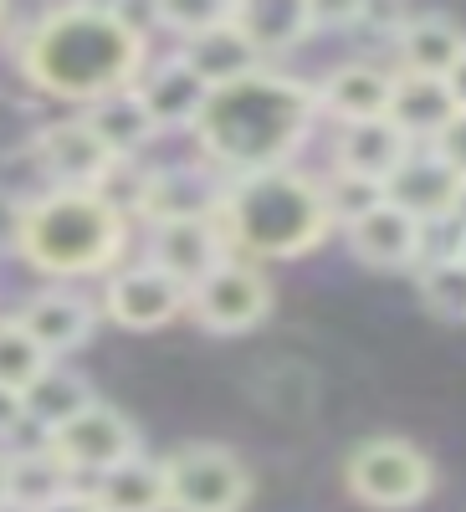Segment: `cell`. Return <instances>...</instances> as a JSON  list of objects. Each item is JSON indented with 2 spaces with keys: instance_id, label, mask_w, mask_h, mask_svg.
<instances>
[{
  "instance_id": "obj_27",
  "label": "cell",
  "mask_w": 466,
  "mask_h": 512,
  "mask_svg": "<svg viewBox=\"0 0 466 512\" xmlns=\"http://www.w3.org/2000/svg\"><path fill=\"white\" fill-rule=\"evenodd\" d=\"M420 303H426L431 318L441 323H466V262L461 256H431L420 262Z\"/></svg>"
},
{
  "instance_id": "obj_33",
  "label": "cell",
  "mask_w": 466,
  "mask_h": 512,
  "mask_svg": "<svg viewBox=\"0 0 466 512\" xmlns=\"http://www.w3.org/2000/svg\"><path fill=\"white\" fill-rule=\"evenodd\" d=\"M16 226H21V205L0 195V246H16Z\"/></svg>"
},
{
  "instance_id": "obj_26",
  "label": "cell",
  "mask_w": 466,
  "mask_h": 512,
  "mask_svg": "<svg viewBox=\"0 0 466 512\" xmlns=\"http://www.w3.org/2000/svg\"><path fill=\"white\" fill-rule=\"evenodd\" d=\"M82 118L93 123V134L108 144V154L118 159V164H129L159 128L149 123V113H144V103H139V93L134 88H123V93H113V98H103V103H93V108H82Z\"/></svg>"
},
{
  "instance_id": "obj_37",
  "label": "cell",
  "mask_w": 466,
  "mask_h": 512,
  "mask_svg": "<svg viewBox=\"0 0 466 512\" xmlns=\"http://www.w3.org/2000/svg\"><path fill=\"white\" fill-rule=\"evenodd\" d=\"M456 256H461V262H466V236H461V251H456Z\"/></svg>"
},
{
  "instance_id": "obj_9",
  "label": "cell",
  "mask_w": 466,
  "mask_h": 512,
  "mask_svg": "<svg viewBox=\"0 0 466 512\" xmlns=\"http://www.w3.org/2000/svg\"><path fill=\"white\" fill-rule=\"evenodd\" d=\"M190 313V287L159 272L154 262H134L103 277V318L129 328V333H154Z\"/></svg>"
},
{
  "instance_id": "obj_21",
  "label": "cell",
  "mask_w": 466,
  "mask_h": 512,
  "mask_svg": "<svg viewBox=\"0 0 466 512\" xmlns=\"http://www.w3.org/2000/svg\"><path fill=\"white\" fill-rule=\"evenodd\" d=\"M456 118L451 88L441 77H415V72H395V93H390V123L415 144L431 149L441 139V128Z\"/></svg>"
},
{
  "instance_id": "obj_2",
  "label": "cell",
  "mask_w": 466,
  "mask_h": 512,
  "mask_svg": "<svg viewBox=\"0 0 466 512\" xmlns=\"http://www.w3.org/2000/svg\"><path fill=\"white\" fill-rule=\"evenodd\" d=\"M149 57V36L118 6H62L21 36V72L31 88L93 108L134 88Z\"/></svg>"
},
{
  "instance_id": "obj_34",
  "label": "cell",
  "mask_w": 466,
  "mask_h": 512,
  "mask_svg": "<svg viewBox=\"0 0 466 512\" xmlns=\"http://www.w3.org/2000/svg\"><path fill=\"white\" fill-rule=\"evenodd\" d=\"M446 88H451V103H456V113H466V57L456 62V72L446 77Z\"/></svg>"
},
{
  "instance_id": "obj_5",
  "label": "cell",
  "mask_w": 466,
  "mask_h": 512,
  "mask_svg": "<svg viewBox=\"0 0 466 512\" xmlns=\"http://www.w3.org/2000/svg\"><path fill=\"white\" fill-rule=\"evenodd\" d=\"M344 487L359 502H369V507L400 512V507H415V502L431 497L436 466H431L426 451H420L415 441H405V436H374V441H359L349 451Z\"/></svg>"
},
{
  "instance_id": "obj_30",
  "label": "cell",
  "mask_w": 466,
  "mask_h": 512,
  "mask_svg": "<svg viewBox=\"0 0 466 512\" xmlns=\"http://www.w3.org/2000/svg\"><path fill=\"white\" fill-rule=\"evenodd\" d=\"M431 154H436L441 164H451L456 180H466V113H456V118L441 128V139L431 144Z\"/></svg>"
},
{
  "instance_id": "obj_8",
  "label": "cell",
  "mask_w": 466,
  "mask_h": 512,
  "mask_svg": "<svg viewBox=\"0 0 466 512\" xmlns=\"http://www.w3.org/2000/svg\"><path fill=\"white\" fill-rule=\"evenodd\" d=\"M226 200V175H216L205 159L195 164H159L144 169L134 216L149 226H180V221H216Z\"/></svg>"
},
{
  "instance_id": "obj_12",
  "label": "cell",
  "mask_w": 466,
  "mask_h": 512,
  "mask_svg": "<svg viewBox=\"0 0 466 512\" xmlns=\"http://www.w3.org/2000/svg\"><path fill=\"white\" fill-rule=\"evenodd\" d=\"M16 323L36 338V349L57 364L62 354L82 349V344L93 338L98 308H93L82 292H72V287H41L36 297H26V303H21Z\"/></svg>"
},
{
  "instance_id": "obj_24",
  "label": "cell",
  "mask_w": 466,
  "mask_h": 512,
  "mask_svg": "<svg viewBox=\"0 0 466 512\" xmlns=\"http://www.w3.org/2000/svg\"><path fill=\"white\" fill-rule=\"evenodd\" d=\"M93 405V390H88V379L82 374H72V369H62V364H52L47 374H41L31 390L21 395V410H26V425H36L41 431V441H47L52 431H62L67 420H77L82 410Z\"/></svg>"
},
{
  "instance_id": "obj_11",
  "label": "cell",
  "mask_w": 466,
  "mask_h": 512,
  "mask_svg": "<svg viewBox=\"0 0 466 512\" xmlns=\"http://www.w3.org/2000/svg\"><path fill=\"white\" fill-rule=\"evenodd\" d=\"M36 159L57 180V190H103L113 180V169H118V159L108 154V144L93 134V123L82 113L41 128L36 134Z\"/></svg>"
},
{
  "instance_id": "obj_36",
  "label": "cell",
  "mask_w": 466,
  "mask_h": 512,
  "mask_svg": "<svg viewBox=\"0 0 466 512\" xmlns=\"http://www.w3.org/2000/svg\"><path fill=\"white\" fill-rule=\"evenodd\" d=\"M451 226L466 236V180H461V195H456V210H451Z\"/></svg>"
},
{
  "instance_id": "obj_3",
  "label": "cell",
  "mask_w": 466,
  "mask_h": 512,
  "mask_svg": "<svg viewBox=\"0 0 466 512\" xmlns=\"http://www.w3.org/2000/svg\"><path fill=\"white\" fill-rule=\"evenodd\" d=\"M231 256L241 262H292L333 236V216L323 200V180L303 175L298 164L262 169V175L226 180V200L216 216Z\"/></svg>"
},
{
  "instance_id": "obj_18",
  "label": "cell",
  "mask_w": 466,
  "mask_h": 512,
  "mask_svg": "<svg viewBox=\"0 0 466 512\" xmlns=\"http://www.w3.org/2000/svg\"><path fill=\"white\" fill-rule=\"evenodd\" d=\"M231 256L226 236L216 221H180V226H154V241H149V262L159 272H169L175 282L195 287L216 272Z\"/></svg>"
},
{
  "instance_id": "obj_16",
  "label": "cell",
  "mask_w": 466,
  "mask_h": 512,
  "mask_svg": "<svg viewBox=\"0 0 466 512\" xmlns=\"http://www.w3.org/2000/svg\"><path fill=\"white\" fill-rule=\"evenodd\" d=\"M175 57L205 82L210 93H216V88H231V82H241V77H251V72L267 67L262 52L241 36V26H236L231 16H221L216 26H205V31L185 36Z\"/></svg>"
},
{
  "instance_id": "obj_10",
  "label": "cell",
  "mask_w": 466,
  "mask_h": 512,
  "mask_svg": "<svg viewBox=\"0 0 466 512\" xmlns=\"http://www.w3.org/2000/svg\"><path fill=\"white\" fill-rule=\"evenodd\" d=\"M47 446L57 451V461L72 477H103V472H113V466H123L129 456H139V431L123 410L93 400L77 420H67L62 431H52Z\"/></svg>"
},
{
  "instance_id": "obj_31",
  "label": "cell",
  "mask_w": 466,
  "mask_h": 512,
  "mask_svg": "<svg viewBox=\"0 0 466 512\" xmlns=\"http://www.w3.org/2000/svg\"><path fill=\"white\" fill-rule=\"evenodd\" d=\"M16 425H26V410H21V395L16 390H0V436H11Z\"/></svg>"
},
{
  "instance_id": "obj_6",
  "label": "cell",
  "mask_w": 466,
  "mask_h": 512,
  "mask_svg": "<svg viewBox=\"0 0 466 512\" xmlns=\"http://www.w3.org/2000/svg\"><path fill=\"white\" fill-rule=\"evenodd\" d=\"M164 487L169 512H241L251 497V472L236 451L190 441L164 456Z\"/></svg>"
},
{
  "instance_id": "obj_32",
  "label": "cell",
  "mask_w": 466,
  "mask_h": 512,
  "mask_svg": "<svg viewBox=\"0 0 466 512\" xmlns=\"http://www.w3.org/2000/svg\"><path fill=\"white\" fill-rule=\"evenodd\" d=\"M41 512H98V502H93L88 487H72L67 497H57L52 507H41Z\"/></svg>"
},
{
  "instance_id": "obj_20",
  "label": "cell",
  "mask_w": 466,
  "mask_h": 512,
  "mask_svg": "<svg viewBox=\"0 0 466 512\" xmlns=\"http://www.w3.org/2000/svg\"><path fill=\"white\" fill-rule=\"evenodd\" d=\"M395 52H400V72L446 82L456 72V62L466 57V31L441 11H420V16H405V26L395 36Z\"/></svg>"
},
{
  "instance_id": "obj_13",
  "label": "cell",
  "mask_w": 466,
  "mask_h": 512,
  "mask_svg": "<svg viewBox=\"0 0 466 512\" xmlns=\"http://www.w3.org/2000/svg\"><path fill=\"white\" fill-rule=\"evenodd\" d=\"M349 236V251L359 256L364 267H379V272H405V267H420L426 262V226L405 210H395L390 200L374 205L364 221L344 226Z\"/></svg>"
},
{
  "instance_id": "obj_22",
  "label": "cell",
  "mask_w": 466,
  "mask_h": 512,
  "mask_svg": "<svg viewBox=\"0 0 466 512\" xmlns=\"http://www.w3.org/2000/svg\"><path fill=\"white\" fill-rule=\"evenodd\" d=\"M231 21L241 26V36L251 41V47L262 52V62L277 57V52L303 47V41L318 31L308 0H246V6H231Z\"/></svg>"
},
{
  "instance_id": "obj_14",
  "label": "cell",
  "mask_w": 466,
  "mask_h": 512,
  "mask_svg": "<svg viewBox=\"0 0 466 512\" xmlns=\"http://www.w3.org/2000/svg\"><path fill=\"white\" fill-rule=\"evenodd\" d=\"M456 195H461V180L451 175V164H441L431 149H415L385 185V200L395 210H405V216H415L426 231L451 221Z\"/></svg>"
},
{
  "instance_id": "obj_25",
  "label": "cell",
  "mask_w": 466,
  "mask_h": 512,
  "mask_svg": "<svg viewBox=\"0 0 466 512\" xmlns=\"http://www.w3.org/2000/svg\"><path fill=\"white\" fill-rule=\"evenodd\" d=\"M77 487V477L57 461V451L41 441L31 451H11V507L16 512H41L57 497H67Z\"/></svg>"
},
{
  "instance_id": "obj_17",
  "label": "cell",
  "mask_w": 466,
  "mask_h": 512,
  "mask_svg": "<svg viewBox=\"0 0 466 512\" xmlns=\"http://www.w3.org/2000/svg\"><path fill=\"white\" fill-rule=\"evenodd\" d=\"M318 88V113L344 123H369V118H390V93H395V72L374 67V62H344L333 67Z\"/></svg>"
},
{
  "instance_id": "obj_28",
  "label": "cell",
  "mask_w": 466,
  "mask_h": 512,
  "mask_svg": "<svg viewBox=\"0 0 466 512\" xmlns=\"http://www.w3.org/2000/svg\"><path fill=\"white\" fill-rule=\"evenodd\" d=\"M47 369H52V359L36 349V338L16 318H0V390L26 395Z\"/></svg>"
},
{
  "instance_id": "obj_29",
  "label": "cell",
  "mask_w": 466,
  "mask_h": 512,
  "mask_svg": "<svg viewBox=\"0 0 466 512\" xmlns=\"http://www.w3.org/2000/svg\"><path fill=\"white\" fill-rule=\"evenodd\" d=\"M323 200H328V216L333 226H354L364 221L374 205H385V185L374 180H359V175H344V169H333V175L323 180Z\"/></svg>"
},
{
  "instance_id": "obj_35",
  "label": "cell",
  "mask_w": 466,
  "mask_h": 512,
  "mask_svg": "<svg viewBox=\"0 0 466 512\" xmlns=\"http://www.w3.org/2000/svg\"><path fill=\"white\" fill-rule=\"evenodd\" d=\"M0 512H11V451H0Z\"/></svg>"
},
{
  "instance_id": "obj_7",
  "label": "cell",
  "mask_w": 466,
  "mask_h": 512,
  "mask_svg": "<svg viewBox=\"0 0 466 512\" xmlns=\"http://www.w3.org/2000/svg\"><path fill=\"white\" fill-rule=\"evenodd\" d=\"M267 313H272V282L257 262H241V256H226L205 282L190 287V318L210 333H246Z\"/></svg>"
},
{
  "instance_id": "obj_4",
  "label": "cell",
  "mask_w": 466,
  "mask_h": 512,
  "mask_svg": "<svg viewBox=\"0 0 466 512\" xmlns=\"http://www.w3.org/2000/svg\"><path fill=\"white\" fill-rule=\"evenodd\" d=\"M129 246V216L98 190H47L21 205L16 226V256L52 277V282H82L118 272V256Z\"/></svg>"
},
{
  "instance_id": "obj_23",
  "label": "cell",
  "mask_w": 466,
  "mask_h": 512,
  "mask_svg": "<svg viewBox=\"0 0 466 512\" xmlns=\"http://www.w3.org/2000/svg\"><path fill=\"white\" fill-rule=\"evenodd\" d=\"M93 502L98 512H169V487H164V461H149L144 451L129 456L113 472L93 477Z\"/></svg>"
},
{
  "instance_id": "obj_19",
  "label": "cell",
  "mask_w": 466,
  "mask_h": 512,
  "mask_svg": "<svg viewBox=\"0 0 466 512\" xmlns=\"http://www.w3.org/2000/svg\"><path fill=\"white\" fill-rule=\"evenodd\" d=\"M415 154V144L400 134L390 118H369V123H344L338 128V144H333V169L374 185H390V175Z\"/></svg>"
},
{
  "instance_id": "obj_15",
  "label": "cell",
  "mask_w": 466,
  "mask_h": 512,
  "mask_svg": "<svg viewBox=\"0 0 466 512\" xmlns=\"http://www.w3.org/2000/svg\"><path fill=\"white\" fill-rule=\"evenodd\" d=\"M134 93L149 113V123L159 128V134H169V128H195L200 113H205V98L210 88L180 62V57H164V62H144Z\"/></svg>"
},
{
  "instance_id": "obj_1",
  "label": "cell",
  "mask_w": 466,
  "mask_h": 512,
  "mask_svg": "<svg viewBox=\"0 0 466 512\" xmlns=\"http://www.w3.org/2000/svg\"><path fill=\"white\" fill-rule=\"evenodd\" d=\"M318 123V88L287 72H251L231 88H216L205 98L200 123L190 128L200 159L226 180L262 175V169L292 164Z\"/></svg>"
}]
</instances>
